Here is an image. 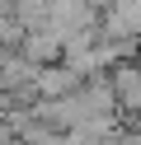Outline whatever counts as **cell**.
I'll list each match as a JSON object with an SVG mask.
<instances>
[{
  "mask_svg": "<svg viewBox=\"0 0 141 145\" xmlns=\"http://www.w3.org/2000/svg\"><path fill=\"white\" fill-rule=\"evenodd\" d=\"M80 84H85V80L75 75L66 61H61V66H42V70H38V84H33V94H38V98H61V94H75Z\"/></svg>",
  "mask_w": 141,
  "mask_h": 145,
  "instance_id": "obj_1",
  "label": "cell"
}]
</instances>
